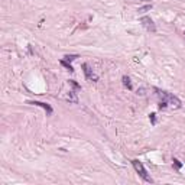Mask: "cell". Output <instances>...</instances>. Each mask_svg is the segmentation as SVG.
<instances>
[{
	"mask_svg": "<svg viewBox=\"0 0 185 185\" xmlns=\"http://www.w3.org/2000/svg\"><path fill=\"white\" fill-rule=\"evenodd\" d=\"M155 91H156V96H158L159 101H165V103L171 106L172 109H181L182 107V103H181V100L176 96L174 94H171L168 91H163V90H159V88H153Z\"/></svg>",
	"mask_w": 185,
	"mask_h": 185,
	"instance_id": "6da1fadb",
	"label": "cell"
},
{
	"mask_svg": "<svg viewBox=\"0 0 185 185\" xmlns=\"http://www.w3.org/2000/svg\"><path fill=\"white\" fill-rule=\"evenodd\" d=\"M132 165H133L135 171H136L137 174L140 175L142 180L145 181V182H149V184H152L153 180L151 178V176H149V175H147V171L145 169V166H143V163H142L140 161H137V159H133V161H132Z\"/></svg>",
	"mask_w": 185,
	"mask_h": 185,
	"instance_id": "7a4b0ae2",
	"label": "cell"
},
{
	"mask_svg": "<svg viewBox=\"0 0 185 185\" xmlns=\"http://www.w3.org/2000/svg\"><path fill=\"white\" fill-rule=\"evenodd\" d=\"M140 23L143 25V27H145L146 31H149V32H156V26H155L153 20L149 16L140 17Z\"/></svg>",
	"mask_w": 185,
	"mask_h": 185,
	"instance_id": "3957f363",
	"label": "cell"
},
{
	"mask_svg": "<svg viewBox=\"0 0 185 185\" xmlns=\"http://www.w3.org/2000/svg\"><path fill=\"white\" fill-rule=\"evenodd\" d=\"M82 70H84V74H85V78H87V81H92L96 82L98 81V77L92 72V70L90 68V65L88 64H82Z\"/></svg>",
	"mask_w": 185,
	"mask_h": 185,
	"instance_id": "277c9868",
	"label": "cell"
},
{
	"mask_svg": "<svg viewBox=\"0 0 185 185\" xmlns=\"http://www.w3.org/2000/svg\"><path fill=\"white\" fill-rule=\"evenodd\" d=\"M27 104H31V106H39V107H42V109L46 111V114H48V116L52 114V107H51L48 103H42V101H36V100H33V101H27Z\"/></svg>",
	"mask_w": 185,
	"mask_h": 185,
	"instance_id": "5b68a950",
	"label": "cell"
},
{
	"mask_svg": "<svg viewBox=\"0 0 185 185\" xmlns=\"http://www.w3.org/2000/svg\"><path fill=\"white\" fill-rule=\"evenodd\" d=\"M122 81H123V85H125L127 90H133V85H132V80L130 77L127 75H123V78H122Z\"/></svg>",
	"mask_w": 185,
	"mask_h": 185,
	"instance_id": "8992f818",
	"label": "cell"
},
{
	"mask_svg": "<svg viewBox=\"0 0 185 185\" xmlns=\"http://www.w3.org/2000/svg\"><path fill=\"white\" fill-rule=\"evenodd\" d=\"M65 98L70 101V103H78V98H77V96H75V91H70L67 94Z\"/></svg>",
	"mask_w": 185,
	"mask_h": 185,
	"instance_id": "52a82bcc",
	"label": "cell"
},
{
	"mask_svg": "<svg viewBox=\"0 0 185 185\" xmlns=\"http://www.w3.org/2000/svg\"><path fill=\"white\" fill-rule=\"evenodd\" d=\"M61 65L65 67V68H67L68 71H70V72H74V68H72V65H71L70 62H67L65 60H61Z\"/></svg>",
	"mask_w": 185,
	"mask_h": 185,
	"instance_id": "ba28073f",
	"label": "cell"
},
{
	"mask_svg": "<svg viewBox=\"0 0 185 185\" xmlns=\"http://www.w3.org/2000/svg\"><path fill=\"white\" fill-rule=\"evenodd\" d=\"M77 58H78V55H65V56H64V60H65L67 62H72V61L77 60Z\"/></svg>",
	"mask_w": 185,
	"mask_h": 185,
	"instance_id": "9c48e42d",
	"label": "cell"
},
{
	"mask_svg": "<svg viewBox=\"0 0 185 185\" xmlns=\"http://www.w3.org/2000/svg\"><path fill=\"white\" fill-rule=\"evenodd\" d=\"M149 119H151V123H152L153 126L156 125V114H155V113H151V114H149Z\"/></svg>",
	"mask_w": 185,
	"mask_h": 185,
	"instance_id": "30bf717a",
	"label": "cell"
},
{
	"mask_svg": "<svg viewBox=\"0 0 185 185\" xmlns=\"http://www.w3.org/2000/svg\"><path fill=\"white\" fill-rule=\"evenodd\" d=\"M172 162H174V165H175V168H176V169H181V168H182V163H181L176 158H174V161H172Z\"/></svg>",
	"mask_w": 185,
	"mask_h": 185,
	"instance_id": "8fae6325",
	"label": "cell"
},
{
	"mask_svg": "<svg viewBox=\"0 0 185 185\" xmlns=\"http://www.w3.org/2000/svg\"><path fill=\"white\" fill-rule=\"evenodd\" d=\"M152 9V5H147V6H145V7H140L137 12H147V10H151Z\"/></svg>",
	"mask_w": 185,
	"mask_h": 185,
	"instance_id": "7c38bea8",
	"label": "cell"
},
{
	"mask_svg": "<svg viewBox=\"0 0 185 185\" xmlns=\"http://www.w3.org/2000/svg\"><path fill=\"white\" fill-rule=\"evenodd\" d=\"M70 84H71V85H72L74 88H75V90H80V88H81L80 85H78V84H77L75 81H74V80H70Z\"/></svg>",
	"mask_w": 185,
	"mask_h": 185,
	"instance_id": "4fadbf2b",
	"label": "cell"
},
{
	"mask_svg": "<svg viewBox=\"0 0 185 185\" xmlns=\"http://www.w3.org/2000/svg\"><path fill=\"white\" fill-rule=\"evenodd\" d=\"M137 94H140V96H145V90H143V88L137 90Z\"/></svg>",
	"mask_w": 185,
	"mask_h": 185,
	"instance_id": "5bb4252c",
	"label": "cell"
},
{
	"mask_svg": "<svg viewBox=\"0 0 185 185\" xmlns=\"http://www.w3.org/2000/svg\"><path fill=\"white\" fill-rule=\"evenodd\" d=\"M142 2H149V0H142Z\"/></svg>",
	"mask_w": 185,
	"mask_h": 185,
	"instance_id": "9a60e30c",
	"label": "cell"
}]
</instances>
